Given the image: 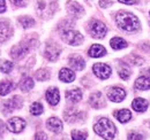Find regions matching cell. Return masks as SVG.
Masks as SVG:
<instances>
[{
  "label": "cell",
  "instance_id": "1",
  "mask_svg": "<svg viewBox=\"0 0 150 140\" xmlns=\"http://www.w3.org/2000/svg\"><path fill=\"white\" fill-rule=\"evenodd\" d=\"M117 24L119 25L120 29L125 30V31H135L140 28V22H139V18H136L135 15H133L131 13H127V12H120L117 14Z\"/></svg>",
  "mask_w": 150,
  "mask_h": 140
},
{
  "label": "cell",
  "instance_id": "2",
  "mask_svg": "<svg viewBox=\"0 0 150 140\" xmlns=\"http://www.w3.org/2000/svg\"><path fill=\"white\" fill-rule=\"evenodd\" d=\"M94 130L98 136H100L104 139H113L117 133V129H115L114 124L105 117L100 118L95 124Z\"/></svg>",
  "mask_w": 150,
  "mask_h": 140
},
{
  "label": "cell",
  "instance_id": "3",
  "mask_svg": "<svg viewBox=\"0 0 150 140\" xmlns=\"http://www.w3.org/2000/svg\"><path fill=\"white\" fill-rule=\"evenodd\" d=\"M61 38L65 43H67L69 45H73V46L81 45L82 41H83L82 35L77 31H74V30H65L61 35Z\"/></svg>",
  "mask_w": 150,
  "mask_h": 140
},
{
  "label": "cell",
  "instance_id": "4",
  "mask_svg": "<svg viewBox=\"0 0 150 140\" xmlns=\"http://www.w3.org/2000/svg\"><path fill=\"white\" fill-rule=\"evenodd\" d=\"M90 31L95 38H104L106 32H108V28L103 22L94 21L90 25Z\"/></svg>",
  "mask_w": 150,
  "mask_h": 140
},
{
  "label": "cell",
  "instance_id": "5",
  "mask_svg": "<svg viewBox=\"0 0 150 140\" xmlns=\"http://www.w3.org/2000/svg\"><path fill=\"white\" fill-rule=\"evenodd\" d=\"M94 74L100 79H108L111 76V68L105 63H96L93 67Z\"/></svg>",
  "mask_w": 150,
  "mask_h": 140
},
{
  "label": "cell",
  "instance_id": "6",
  "mask_svg": "<svg viewBox=\"0 0 150 140\" xmlns=\"http://www.w3.org/2000/svg\"><path fill=\"white\" fill-rule=\"evenodd\" d=\"M24 127H25V121L21 117H13L7 123V129L14 133H20Z\"/></svg>",
  "mask_w": 150,
  "mask_h": 140
},
{
  "label": "cell",
  "instance_id": "7",
  "mask_svg": "<svg viewBox=\"0 0 150 140\" xmlns=\"http://www.w3.org/2000/svg\"><path fill=\"white\" fill-rule=\"evenodd\" d=\"M126 97L125 90L121 88H111L108 91V98L113 102H121Z\"/></svg>",
  "mask_w": 150,
  "mask_h": 140
},
{
  "label": "cell",
  "instance_id": "8",
  "mask_svg": "<svg viewBox=\"0 0 150 140\" xmlns=\"http://www.w3.org/2000/svg\"><path fill=\"white\" fill-rule=\"evenodd\" d=\"M135 88L139 91H144L150 88V70H148L144 75L140 76L135 82Z\"/></svg>",
  "mask_w": 150,
  "mask_h": 140
},
{
  "label": "cell",
  "instance_id": "9",
  "mask_svg": "<svg viewBox=\"0 0 150 140\" xmlns=\"http://www.w3.org/2000/svg\"><path fill=\"white\" fill-rule=\"evenodd\" d=\"M45 57L50 61H56L59 57L60 54V48L57 46L56 44H47L46 48H45Z\"/></svg>",
  "mask_w": 150,
  "mask_h": 140
},
{
  "label": "cell",
  "instance_id": "10",
  "mask_svg": "<svg viewBox=\"0 0 150 140\" xmlns=\"http://www.w3.org/2000/svg\"><path fill=\"white\" fill-rule=\"evenodd\" d=\"M81 116H83V114L80 113V111H77L74 108L67 109V110L65 111V114H64L65 121L68 123H75V122H77V121H81V120H82Z\"/></svg>",
  "mask_w": 150,
  "mask_h": 140
},
{
  "label": "cell",
  "instance_id": "11",
  "mask_svg": "<svg viewBox=\"0 0 150 140\" xmlns=\"http://www.w3.org/2000/svg\"><path fill=\"white\" fill-rule=\"evenodd\" d=\"M22 106V100L20 97H14L9 100H7L5 104H4V110L6 113H11L15 109H19Z\"/></svg>",
  "mask_w": 150,
  "mask_h": 140
},
{
  "label": "cell",
  "instance_id": "12",
  "mask_svg": "<svg viewBox=\"0 0 150 140\" xmlns=\"http://www.w3.org/2000/svg\"><path fill=\"white\" fill-rule=\"evenodd\" d=\"M67 10H68V13H69L71 15H73L74 18H81V16L84 14L83 7H82L80 4L75 2V1H69V2L67 4Z\"/></svg>",
  "mask_w": 150,
  "mask_h": 140
},
{
  "label": "cell",
  "instance_id": "13",
  "mask_svg": "<svg viewBox=\"0 0 150 140\" xmlns=\"http://www.w3.org/2000/svg\"><path fill=\"white\" fill-rule=\"evenodd\" d=\"M46 100L47 102L51 106H56L59 104V100H60V93H59V90L56 88H49L46 91Z\"/></svg>",
  "mask_w": 150,
  "mask_h": 140
},
{
  "label": "cell",
  "instance_id": "14",
  "mask_svg": "<svg viewBox=\"0 0 150 140\" xmlns=\"http://www.w3.org/2000/svg\"><path fill=\"white\" fill-rule=\"evenodd\" d=\"M29 51V47L25 45V44H20V45H16V46H14L13 48H12V53H11V55H12V57L13 59H21L22 56H24L25 55V53Z\"/></svg>",
  "mask_w": 150,
  "mask_h": 140
},
{
  "label": "cell",
  "instance_id": "15",
  "mask_svg": "<svg viewBox=\"0 0 150 140\" xmlns=\"http://www.w3.org/2000/svg\"><path fill=\"white\" fill-rule=\"evenodd\" d=\"M69 66L74 70L81 71L86 67V62L80 55H73V56L69 57Z\"/></svg>",
  "mask_w": 150,
  "mask_h": 140
},
{
  "label": "cell",
  "instance_id": "16",
  "mask_svg": "<svg viewBox=\"0 0 150 140\" xmlns=\"http://www.w3.org/2000/svg\"><path fill=\"white\" fill-rule=\"evenodd\" d=\"M90 105L93 106L96 109H99V108H103L105 106V100L103 99V95L100 92H96L94 93L91 97H90V100H89Z\"/></svg>",
  "mask_w": 150,
  "mask_h": 140
},
{
  "label": "cell",
  "instance_id": "17",
  "mask_svg": "<svg viewBox=\"0 0 150 140\" xmlns=\"http://www.w3.org/2000/svg\"><path fill=\"white\" fill-rule=\"evenodd\" d=\"M46 125H47V127H49L52 132H54V133H59V132H61V130H62V122H61L59 118H57V117H51V118H49L47 122H46Z\"/></svg>",
  "mask_w": 150,
  "mask_h": 140
},
{
  "label": "cell",
  "instance_id": "18",
  "mask_svg": "<svg viewBox=\"0 0 150 140\" xmlns=\"http://www.w3.org/2000/svg\"><path fill=\"white\" fill-rule=\"evenodd\" d=\"M59 78L64 83H72L75 79V74L74 71H72L71 69L64 68V69L60 70V72H59Z\"/></svg>",
  "mask_w": 150,
  "mask_h": 140
},
{
  "label": "cell",
  "instance_id": "19",
  "mask_svg": "<svg viewBox=\"0 0 150 140\" xmlns=\"http://www.w3.org/2000/svg\"><path fill=\"white\" fill-rule=\"evenodd\" d=\"M12 35V29L8 23L0 22V43L6 41Z\"/></svg>",
  "mask_w": 150,
  "mask_h": 140
},
{
  "label": "cell",
  "instance_id": "20",
  "mask_svg": "<svg viewBox=\"0 0 150 140\" xmlns=\"http://www.w3.org/2000/svg\"><path fill=\"white\" fill-rule=\"evenodd\" d=\"M132 107L135 111H139V113H142V111H146L147 108H148V101L142 99V98H136L133 100L132 102Z\"/></svg>",
  "mask_w": 150,
  "mask_h": 140
},
{
  "label": "cell",
  "instance_id": "21",
  "mask_svg": "<svg viewBox=\"0 0 150 140\" xmlns=\"http://www.w3.org/2000/svg\"><path fill=\"white\" fill-rule=\"evenodd\" d=\"M66 98H67L68 101H71L73 104H76V102H79L82 99V92L79 88L69 90V91L66 92Z\"/></svg>",
  "mask_w": 150,
  "mask_h": 140
},
{
  "label": "cell",
  "instance_id": "22",
  "mask_svg": "<svg viewBox=\"0 0 150 140\" xmlns=\"http://www.w3.org/2000/svg\"><path fill=\"white\" fill-rule=\"evenodd\" d=\"M89 56H91V57H102V56H104L105 54H106V50L102 46V45H93L90 48H89Z\"/></svg>",
  "mask_w": 150,
  "mask_h": 140
},
{
  "label": "cell",
  "instance_id": "23",
  "mask_svg": "<svg viewBox=\"0 0 150 140\" xmlns=\"http://www.w3.org/2000/svg\"><path fill=\"white\" fill-rule=\"evenodd\" d=\"M114 116H115V118L120 123H126L131 120L132 114H131V111L127 110V109H121V110H119V111H115V113H114Z\"/></svg>",
  "mask_w": 150,
  "mask_h": 140
},
{
  "label": "cell",
  "instance_id": "24",
  "mask_svg": "<svg viewBox=\"0 0 150 140\" xmlns=\"http://www.w3.org/2000/svg\"><path fill=\"white\" fill-rule=\"evenodd\" d=\"M15 88V84L11 80L0 82V95H7L12 90Z\"/></svg>",
  "mask_w": 150,
  "mask_h": 140
},
{
  "label": "cell",
  "instance_id": "25",
  "mask_svg": "<svg viewBox=\"0 0 150 140\" xmlns=\"http://www.w3.org/2000/svg\"><path fill=\"white\" fill-rule=\"evenodd\" d=\"M110 45H111L113 50H122V48L127 47V43L122 38H119V37L112 38L111 41H110Z\"/></svg>",
  "mask_w": 150,
  "mask_h": 140
},
{
  "label": "cell",
  "instance_id": "26",
  "mask_svg": "<svg viewBox=\"0 0 150 140\" xmlns=\"http://www.w3.org/2000/svg\"><path fill=\"white\" fill-rule=\"evenodd\" d=\"M34 85H35V83H34V80L31 78H24L20 83V88L23 92H28V91H30L31 88H34Z\"/></svg>",
  "mask_w": 150,
  "mask_h": 140
},
{
  "label": "cell",
  "instance_id": "27",
  "mask_svg": "<svg viewBox=\"0 0 150 140\" xmlns=\"http://www.w3.org/2000/svg\"><path fill=\"white\" fill-rule=\"evenodd\" d=\"M19 22L24 29H29V28H31V27L35 25V21H34V18H29V16H22V18H20Z\"/></svg>",
  "mask_w": 150,
  "mask_h": 140
},
{
  "label": "cell",
  "instance_id": "28",
  "mask_svg": "<svg viewBox=\"0 0 150 140\" xmlns=\"http://www.w3.org/2000/svg\"><path fill=\"white\" fill-rule=\"evenodd\" d=\"M36 78L40 82H44V80H47L50 78V71L47 69H40L37 71L36 74Z\"/></svg>",
  "mask_w": 150,
  "mask_h": 140
},
{
  "label": "cell",
  "instance_id": "29",
  "mask_svg": "<svg viewBox=\"0 0 150 140\" xmlns=\"http://www.w3.org/2000/svg\"><path fill=\"white\" fill-rule=\"evenodd\" d=\"M87 138H88V134H87V132H84V131H79V130L72 131V139L86 140Z\"/></svg>",
  "mask_w": 150,
  "mask_h": 140
},
{
  "label": "cell",
  "instance_id": "30",
  "mask_svg": "<svg viewBox=\"0 0 150 140\" xmlns=\"http://www.w3.org/2000/svg\"><path fill=\"white\" fill-rule=\"evenodd\" d=\"M30 113L35 116H38L43 113V106L40 105L39 102H34L33 105L30 106Z\"/></svg>",
  "mask_w": 150,
  "mask_h": 140
},
{
  "label": "cell",
  "instance_id": "31",
  "mask_svg": "<svg viewBox=\"0 0 150 140\" xmlns=\"http://www.w3.org/2000/svg\"><path fill=\"white\" fill-rule=\"evenodd\" d=\"M13 69V63L9 62V61H4L1 64H0V71L4 72V74H9Z\"/></svg>",
  "mask_w": 150,
  "mask_h": 140
},
{
  "label": "cell",
  "instance_id": "32",
  "mask_svg": "<svg viewBox=\"0 0 150 140\" xmlns=\"http://www.w3.org/2000/svg\"><path fill=\"white\" fill-rule=\"evenodd\" d=\"M119 76L121 79H128L131 77V70L128 69L127 67H122L121 69L119 70Z\"/></svg>",
  "mask_w": 150,
  "mask_h": 140
},
{
  "label": "cell",
  "instance_id": "33",
  "mask_svg": "<svg viewBox=\"0 0 150 140\" xmlns=\"http://www.w3.org/2000/svg\"><path fill=\"white\" fill-rule=\"evenodd\" d=\"M112 5V0H99V6L103 8H106Z\"/></svg>",
  "mask_w": 150,
  "mask_h": 140
},
{
  "label": "cell",
  "instance_id": "34",
  "mask_svg": "<svg viewBox=\"0 0 150 140\" xmlns=\"http://www.w3.org/2000/svg\"><path fill=\"white\" fill-rule=\"evenodd\" d=\"M12 1V4L14 5V6H16V7H21V6H24L25 5V1L24 0H11Z\"/></svg>",
  "mask_w": 150,
  "mask_h": 140
},
{
  "label": "cell",
  "instance_id": "35",
  "mask_svg": "<svg viewBox=\"0 0 150 140\" xmlns=\"http://www.w3.org/2000/svg\"><path fill=\"white\" fill-rule=\"evenodd\" d=\"M118 1H120V2H122V4H126V5H134V4H136L139 0H118Z\"/></svg>",
  "mask_w": 150,
  "mask_h": 140
},
{
  "label": "cell",
  "instance_id": "36",
  "mask_svg": "<svg viewBox=\"0 0 150 140\" xmlns=\"http://www.w3.org/2000/svg\"><path fill=\"white\" fill-rule=\"evenodd\" d=\"M128 139H143V137L141 134H135V133H132L128 136Z\"/></svg>",
  "mask_w": 150,
  "mask_h": 140
},
{
  "label": "cell",
  "instance_id": "37",
  "mask_svg": "<svg viewBox=\"0 0 150 140\" xmlns=\"http://www.w3.org/2000/svg\"><path fill=\"white\" fill-rule=\"evenodd\" d=\"M6 10V2L5 0H0V13H4Z\"/></svg>",
  "mask_w": 150,
  "mask_h": 140
},
{
  "label": "cell",
  "instance_id": "38",
  "mask_svg": "<svg viewBox=\"0 0 150 140\" xmlns=\"http://www.w3.org/2000/svg\"><path fill=\"white\" fill-rule=\"evenodd\" d=\"M35 139H47V137H46L45 133L40 132V133H37V134L35 136Z\"/></svg>",
  "mask_w": 150,
  "mask_h": 140
},
{
  "label": "cell",
  "instance_id": "39",
  "mask_svg": "<svg viewBox=\"0 0 150 140\" xmlns=\"http://www.w3.org/2000/svg\"><path fill=\"white\" fill-rule=\"evenodd\" d=\"M4 132H5V124L0 121V138H1V136L4 134Z\"/></svg>",
  "mask_w": 150,
  "mask_h": 140
}]
</instances>
